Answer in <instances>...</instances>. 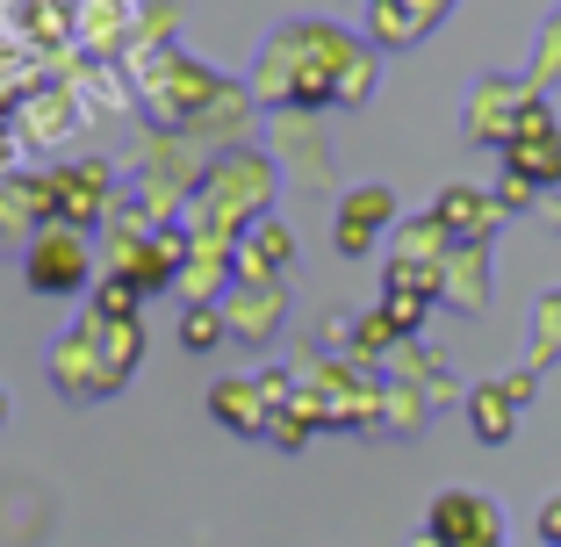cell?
Instances as JSON below:
<instances>
[{"label": "cell", "instance_id": "obj_1", "mask_svg": "<svg viewBox=\"0 0 561 547\" xmlns=\"http://www.w3.org/2000/svg\"><path fill=\"white\" fill-rule=\"evenodd\" d=\"M360 50V36L331 30V22H280L274 36H266L260 66H252V101H260L266 116H280V109H296V116H317V109H331L339 101V72H346V58Z\"/></svg>", "mask_w": 561, "mask_h": 547}, {"label": "cell", "instance_id": "obj_2", "mask_svg": "<svg viewBox=\"0 0 561 547\" xmlns=\"http://www.w3.org/2000/svg\"><path fill=\"white\" fill-rule=\"evenodd\" d=\"M224 87L231 80H224L216 66H202V58H187L181 44L145 50V72H137V101H145L151 130H181V123H195Z\"/></svg>", "mask_w": 561, "mask_h": 547}, {"label": "cell", "instance_id": "obj_3", "mask_svg": "<svg viewBox=\"0 0 561 547\" xmlns=\"http://www.w3.org/2000/svg\"><path fill=\"white\" fill-rule=\"evenodd\" d=\"M22 288L30 296H94V246L72 224H50L22 246Z\"/></svg>", "mask_w": 561, "mask_h": 547}, {"label": "cell", "instance_id": "obj_4", "mask_svg": "<svg viewBox=\"0 0 561 547\" xmlns=\"http://www.w3.org/2000/svg\"><path fill=\"white\" fill-rule=\"evenodd\" d=\"M50 187H58V224H72V231H101L108 224V209H116V167L108 159H72V167H50Z\"/></svg>", "mask_w": 561, "mask_h": 547}, {"label": "cell", "instance_id": "obj_5", "mask_svg": "<svg viewBox=\"0 0 561 547\" xmlns=\"http://www.w3.org/2000/svg\"><path fill=\"white\" fill-rule=\"evenodd\" d=\"M50 389H58L66 403H108V375H101V353H94V324H87V310H80V324H72V332L50 339Z\"/></svg>", "mask_w": 561, "mask_h": 547}, {"label": "cell", "instance_id": "obj_6", "mask_svg": "<svg viewBox=\"0 0 561 547\" xmlns=\"http://www.w3.org/2000/svg\"><path fill=\"white\" fill-rule=\"evenodd\" d=\"M216 310H224L231 339H245V346H274L280 317H288V288H280V282H238Z\"/></svg>", "mask_w": 561, "mask_h": 547}, {"label": "cell", "instance_id": "obj_7", "mask_svg": "<svg viewBox=\"0 0 561 547\" xmlns=\"http://www.w3.org/2000/svg\"><path fill=\"white\" fill-rule=\"evenodd\" d=\"M209 418L224 432H238V440H266V425H274V403L260 397V375H216L209 381Z\"/></svg>", "mask_w": 561, "mask_h": 547}, {"label": "cell", "instance_id": "obj_8", "mask_svg": "<svg viewBox=\"0 0 561 547\" xmlns=\"http://www.w3.org/2000/svg\"><path fill=\"white\" fill-rule=\"evenodd\" d=\"M425 533L439 547H468V540H496V504L476 498V490H439L432 498V518Z\"/></svg>", "mask_w": 561, "mask_h": 547}, {"label": "cell", "instance_id": "obj_9", "mask_svg": "<svg viewBox=\"0 0 561 547\" xmlns=\"http://www.w3.org/2000/svg\"><path fill=\"white\" fill-rule=\"evenodd\" d=\"M397 216V195L389 187H353L346 202H339V231H331V246L346 252V260H360V252H375L381 224Z\"/></svg>", "mask_w": 561, "mask_h": 547}, {"label": "cell", "instance_id": "obj_10", "mask_svg": "<svg viewBox=\"0 0 561 547\" xmlns=\"http://www.w3.org/2000/svg\"><path fill=\"white\" fill-rule=\"evenodd\" d=\"M266 159H274V167H302V181H331V159H324V145H317V116H296V109L274 116Z\"/></svg>", "mask_w": 561, "mask_h": 547}, {"label": "cell", "instance_id": "obj_11", "mask_svg": "<svg viewBox=\"0 0 561 547\" xmlns=\"http://www.w3.org/2000/svg\"><path fill=\"white\" fill-rule=\"evenodd\" d=\"M87 324H94L101 375H108V397H116L123 381L137 375V361H145V317H123V324H108V317H87Z\"/></svg>", "mask_w": 561, "mask_h": 547}, {"label": "cell", "instance_id": "obj_12", "mask_svg": "<svg viewBox=\"0 0 561 547\" xmlns=\"http://www.w3.org/2000/svg\"><path fill=\"white\" fill-rule=\"evenodd\" d=\"M432 216L446 224V238H454V246H482V238H490V224H496V195H476V187H446Z\"/></svg>", "mask_w": 561, "mask_h": 547}, {"label": "cell", "instance_id": "obj_13", "mask_svg": "<svg viewBox=\"0 0 561 547\" xmlns=\"http://www.w3.org/2000/svg\"><path fill=\"white\" fill-rule=\"evenodd\" d=\"M504 159H512V181H526V187L561 181V137H518V145H504Z\"/></svg>", "mask_w": 561, "mask_h": 547}, {"label": "cell", "instance_id": "obj_14", "mask_svg": "<svg viewBox=\"0 0 561 547\" xmlns=\"http://www.w3.org/2000/svg\"><path fill=\"white\" fill-rule=\"evenodd\" d=\"M468 425H476V440H512V425H518V403H512V389L504 381H482L476 397H468Z\"/></svg>", "mask_w": 561, "mask_h": 547}, {"label": "cell", "instance_id": "obj_15", "mask_svg": "<svg viewBox=\"0 0 561 547\" xmlns=\"http://www.w3.org/2000/svg\"><path fill=\"white\" fill-rule=\"evenodd\" d=\"M439 296L446 303H461V310H476L482 303V246H454L439 266Z\"/></svg>", "mask_w": 561, "mask_h": 547}, {"label": "cell", "instance_id": "obj_16", "mask_svg": "<svg viewBox=\"0 0 561 547\" xmlns=\"http://www.w3.org/2000/svg\"><path fill=\"white\" fill-rule=\"evenodd\" d=\"M145 310V288L130 282V274H101L94 296H87V317H108V324H123V317Z\"/></svg>", "mask_w": 561, "mask_h": 547}, {"label": "cell", "instance_id": "obj_17", "mask_svg": "<svg viewBox=\"0 0 561 547\" xmlns=\"http://www.w3.org/2000/svg\"><path fill=\"white\" fill-rule=\"evenodd\" d=\"M397 346H403V339H397V324H389L381 310H367L360 324H353V353H346V361H353V367H381Z\"/></svg>", "mask_w": 561, "mask_h": 547}, {"label": "cell", "instance_id": "obj_18", "mask_svg": "<svg viewBox=\"0 0 561 547\" xmlns=\"http://www.w3.org/2000/svg\"><path fill=\"white\" fill-rule=\"evenodd\" d=\"M224 339H231V324H224L216 303H181V346L187 353H216Z\"/></svg>", "mask_w": 561, "mask_h": 547}, {"label": "cell", "instance_id": "obj_19", "mask_svg": "<svg viewBox=\"0 0 561 547\" xmlns=\"http://www.w3.org/2000/svg\"><path fill=\"white\" fill-rule=\"evenodd\" d=\"M432 303H439L432 288H389V296H381V317L397 324V339H417V324H425Z\"/></svg>", "mask_w": 561, "mask_h": 547}, {"label": "cell", "instance_id": "obj_20", "mask_svg": "<svg viewBox=\"0 0 561 547\" xmlns=\"http://www.w3.org/2000/svg\"><path fill=\"white\" fill-rule=\"evenodd\" d=\"M367 94H375V44H360L339 72V101H367Z\"/></svg>", "mask_w": 561, "mask_h": 547}, {"label": "cell", "instance_id": "obj_21", "mask_svg": "<svg viewBox=\"0 0 561 547\" xmlns=\"http://www.w3.org/2000/svg\"><path fill=\"white\" fill-rule=\"evenodd\" d=\"M260 397L274 403V411H288V403L302 397V375L296 367H260Z\"/></svg>", "mask_w": 561, "mask_h": 547}, {"label": "cell", "instance_id": "obj_22", "mask_svg": "<svg viewBox=\"0 0 561 547\" xmlns=\"http://www.w3.org/2000/svg\"><path fill=\"white\" fill-rule=\"evenodd\" d=\"M310 432H317V425H310V418H296V411H274V425H266V440H274V447H280V454H296V447H302V440H310Z\"/></svg>", "mask_w": 561, "mask_h": 547}, {"label": "cell", "instance_id": "obj_23", "mask_svg": "<svg viewBox=\"0 0 561 547\" xmlns=\"http://www.w3.org/2000/svg\"><path fill=\"white\" fill-rule=\"evenodd\" d=\"M159 36H173V8H145V22H137V44H130V58H145V44H159Z\"/></svg>", "mask_w": 561, "mask_h": 547}, {"label": "cell", "instance_id": "obj_24", "mask_svg": "<svg viewBox=\"0 0 561 547\" xmlns=\"http://www.w3.org/2000/svg\"><path fill=\"white\" fill-rule=\"evenodd\" d=\"M526 202H533L526 181H504V187H496V209H526Z\"/></svg>", "mask_w": 561, "mask_h": 547}, {"label": "cell", "instance_id": "obj_25", "mask_svg": "<svg viewBox=\"0 0 561 547\" xmlns=\"http://www.w3.org/2000/svg\"><path fill=\"white\" fill-rule=\"evenodd\" d=\"M540 533H547V540L561 547V498H554V504H547V512H540Z\"/></svg>", "mask_w": 561, "mask_h": 547}, {"label": "cell", "instance_id": "obj_26", "mask_svg": "<svg viewBox=\"0 0 561 547\" xmlns=\"http://www.w3.org/2000/svg\"><path fill=\"white\" fill-rule=\"evenodd\" d=\"M8 411H15V403H8V389H0V425H8Z\"/></svg>", "mask_w": 561, "mask_h": 547}, {"label": "cell", "instance_id": "obj_27", "mask_svg": "<svg viewBox=\"0 0 561 547\" xmlns=\"http://www.w3.org/2000/svg\"><path fill=\"white\" fill-rule=\"evenodd\" d=\"M468 547H496V540H468Z\"/></svg>", "mask_w": 561, "mask_h": 547}]
</instances>
